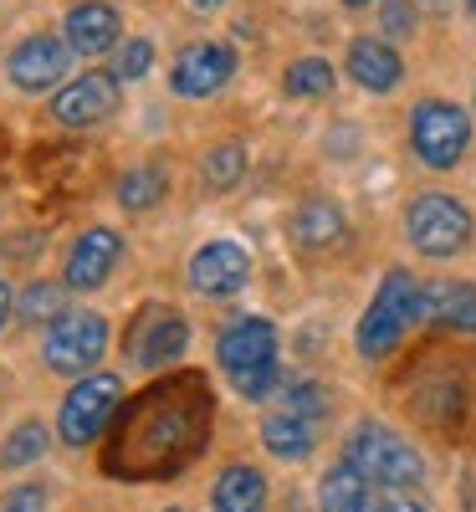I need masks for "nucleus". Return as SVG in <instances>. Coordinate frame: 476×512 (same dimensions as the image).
<instances>
[{
  "mask_svg": "<svg viewBox=\"0 0 476 512\" xmlns=\"http://www.w3.org/2000/svg\"><path fill=\"white\" fill-rule=\"evenodd\" d=\"M205 436H210V390L200 374H180L144 390L134 405H123L103 466L128 482L169 477L185 461H195Z\"/></svg>",
  "mask_w": 476,
  "mask_h": 512,
  "instance_id": "nucleus-1",
  "label": "nucleus"
},
{
  "mask_svg": "<svg viewBox=\"0 0 476 512\" xmlns=\"http://www.w3.org/2000/svg\"><path fill=\"white\" fill-rule=\"evenodd\" d=\"M349 466L364 482L379 487H415L420 482V456L384 425H359L349 436Z\"/></svg>",
  "mask_w": 476,
  "mask_h": 512,
  "instance_id": "nucleus-2",
  "label": "nucleus"
},
{
  "mask_svg": "<svg viewBox=\"0 0 476 512\" xmlns=\"http://www.w3.org/2000/svg\"><path fill=\"white\" fill-rule=\"evenodd\" d=\"M410 144L430 169H451L471 144V118L456 103H420L410 113Z\"/></svg>",
  "mask_w": 476,
  "mask_h": 512,
  "instance_id": "nucleus-3",
  "label": "nucleus"
},
{
  "mask_svg": "<svg viewBox=\"0 0 476 512\" xmlns=\"http://www.w3.org/2000/svg\"><path fill=\"white\" fill-rule=\"evenodd\" d=\"M405 231L425 256H451V251L466 246L471 216H466V205L456 195H420L410 205V216H405Z\"/></svg>",
  "mask_w": 476,
  "mask_h": 512,
  "instance_id": "nucleus-4",
  "label": "nucleus"
},
{
  "mask_svg": "<svg viewBox=\"0 0 476 512\" xmlns=\"http://www.w3.org/2000/svg\"><path fill=\"white\" fill-rule=\"evenodd\" d=\"M118 400H123V384H118L113 374L82 379L77 390L62 400V441H67V446H88L103 425L118 415Z\"/></svg>",
  "mask_w": 476,
  "mask_h": 512,
  "instance_id": "nucleus-5",
  "label": "nucleus"
},
{
  "mask_svg": "<svg viewBox=\"0 0 476 512\" xmlns=\"http://www.w3.org/2000/svg\"><path fill=\"white\" fill-rule=\"evenodd\" d=\"M108 344V323L98 313H62L47 333V364L57 374H82L88 364H98Z\"/></svg>",
  "mask_w": 476,
  "mask_h": 512,
  "instance_id": "nucleus-6",
  "label": "nucleus"
},
{
  "mask_svg": "<svg viewBox=\"0 0 476 512\" xmlns=\"http://www.w3.org/2000/svg\"><path fill=\"white\" fill-rule=\"evenodd\" d=\"M236 72V57L226 41H195V47H185L175 57V72H169V82H175L180 98H210L226 88V77Z\"/></svg>",
  "mask_w": 476,
  "mask_h": 512,
  "instance_id": "nucleus-7",
  "label": "nucleus"
},
{
  "mask_svg": "<svg viewBox=\"0 0 476 512\" xmlns=\"http://www.w3.org/2000/svg\"><path fill=\"white\" fill-rule=\"evenodd\" d=\"M118 108V77L113 72H82L77 82H67V88L57 93V118L67 128H93L103 118H113Z\"/></svg>",
  "mask_w": 476,
  "mask_h": 512,
  "instance_id": "nucleus-8",
  "label": "nucleus"
},
{
  "mask_svg": "<svg viewBox=\"0 0 476 512\" xmlns=\"http://www.w3.org/2000/svg\"><path fill=\"white\" fill-rule=\"evenodd\" d=\"M67 77V47L57 36H31L11 52V82L26 93H47Z\"/></svg>",
  "mask_w": 476,
  "mask_h": 512,
  "instance_id": "nucleus-9",
  "label": "nucleus"
},
{
  "mask_svg": "<svg viewBox=\"0 0 476 512\" xmlns=\"http://www.w3.org/2000/svg\"><path fill=\"white\" fill-rule=\"evenodd\" d=\"M246 277H251V262H246V251L236 241H210L190 262V282L210 297H226V292L246 287Z\"/></svg>",
  "mask_w": 476,
  "mask_h": 512,
  "instance_id": "nucleus-10",
  "label": "nucleus"
},
{
  "mask_svg": "<svg viewBox=\"0 0 476 512\" xmlns=\"http://www.w3.org/2000/svg\"><path fill=\"white\" fill-rule=\"evenodd\" d=\"M118 262V236L108 226H93V231H82L67 251V287L77 292H88V287H103L108 272Z\"/></svg>",
  "mask_w": 476,
  "mask_h": 512,
  "instance_id": "nucleus-11",
  "label": "nucleus"
},
{
  "mask_svg": "<svg viewBox=\"0 0 476 512\" xmlns=\"http://www.w3.org/2000/svg\"><path fill=\"white\" fill-rule=\"evenodd\" d=\"M118 36H123V21H118L113 6H103V0H82V6L67 11V41H72V52H82V57L113 52Z\"/></svg>",
  "mask_w": 476,
  "mask_h": 512,
  "instance_id": "nucleus-12",
  "label": "nucleus"
},
{
  "mask_svg": "<svg viewBox=\"0 0 476 512\" xmlns=\"http://www.w3.org/2000/svg\"><path fill=\"white\" fill-rule=\"evenodd\" d=\"M215 354H221V364H226L231 374H241V369H251V364H272V354H277V328H272L267 318H241V323H231V328L221 333Z\"/></svg>",
  "mask_w": 476,
  "mask_h": 512,
  "instance_id": "nucleus-13",
  "label": "nucleus"
},
{
  "mask_svg": "<svg viewBox=\"0 0 476 512\" xmlns=\"http://www.w3.org/2000/svg\"><path fill=\"white\" fill-rule=\"evenodd\" d=\"M185 318L180 313H154L149 323H139L134 328V359L139 364H149V369H159V364H175L180 354H185Z\"/></svg>",
  "mask_w": 476,
  "mask_h": 512,
  "instance_id": "nucleus-14",
  "label": "nucleus"
},
{
  "mask_svg": "<svg viewBox=\"0 0 476 512\" xmlns=\"http://www.w3.org/2000/svg\"><path fill=\"white\" fill-rule=\"evenodd\" d=\"M349 77H359L369 93H389L400 82L395 47H384V41H374V36H359L354 47H349Z\"/></svg>",
  "mask_w": 476,
  "mask_h": 512,
  "instance_id": "nucleus-15",
  "label": "nucleus"
},
{
  "mask_svg": "<svg viewBox=\"0 0 476 512\" xmlns=\"http://www.w3.org/2000/svg\"><path fill=\"white\" fill-rule=\"evenodd\" d=\"M425 318L461 333H476V287L471 282H436L425 287Z\"/></svg>",
  "mask_w": 476,
  "mask_h": 512,
  "instance_id": "nucleus-16",
  "label": "nucleus"
},
{
  "mask_svg": "<svg viewBox=\"0 0 476 512\" xmlns=\"http://www.w3.org/2000/svg\"><path fill=\"white\" fill-rule=\"evenodd\" d=\"M215 512H262L267 507V482L256 466H226L215 477V492H210Z\"/></svg>",
  "mask_w": 476,
  "mask_h": 512,
  "instance_id": "nucleus-17",
  "label": "nucleus"
},
{
  "mask_svg": "<svg viewBox=\"0 0 476 512\" xmlns=\"http://www.w3.org/2000/svg\"><path fill=\"white\" fill-rule=\"evenodd\" d=\"M292 236L308 246V251H323L333 241H343V216H338V205L333 200H308L292 216Z\"/></svg>",
  "mask_w": 476,
  "mask_h": 512,
  "instance_id": "nucleus-18",
  "label": "nucleus"
},
{
  "mask_svg": "<svg viewBox=\"0 0 476 512\" xmlns=\"http://www.w3.org/2000/svg\"><path fill=\"white\" fill-rule=\"evenodd\" d=\"M318 502H323V512H364L374 497H369V482L354 472L349 461H343V466H333V472L323 477Z\"/></svg>",
  "mask_w": 476,
  "mask_h": 512,
  "instance_id": "nucleus-19",
  "label": "nucleus"
},
{
  "mask_svg": "<svg viewBox=\"0 0 476 512\" xmlns=\"http://www.w3.org/2000/svg\"><path fill=\"white\" fill-rule=\"evenodd\" d=\"M262 441H267V451L272 456H287V461H297V456H308L313 451V420H297V415H272L267 425H262Z\"/></svg>",
  "mask_w": 476,
  "mask_h": 512,
  "instance_id": "nucleus-20",
  "label": "nucleus"
},
{
  "mask_svg": "<svg viewBox=\"0 0 476 512\" xmlns=\"http://www.w3.org/2000/svg\"><path fill=\"white\" fill-rule=\"evenodd\" d=\"M400 333H405V318L389 313L384 303H374V308L364 313V323H359V349H364L369 359H384L389 349L400 344Z\"/></svg>",
  "mask_w": 476,
  "mask_h": 512,
  "instance_id": "nucleus-21",
  "label": "nucleus"
},
{
  "mask_svg": "<svg viewBox=\"0 0 476 512\" xmlns=\"http://www.w3.org/2000/svg\"><path fill=\"white\" fill-rule=\"evenodd\" d=\"M118 200H123L128 210H149L154 200H164V169H159V164L128 169V175L118 180Z\"/></svg>",
  "mask_w": 476,
  "mask_h": 512,
  "instance_id": "nucleus-22",
  "label": "nucleus"
},
{
  "mask_svg": "<svg viewBox=\"0 0 476 512\" xmlns=\"http://www.w3.org/2000/svg\"><path fill=\"white\" fill-rule=\"evenodd\" d=\"M200 175L210 190H231L241 175H246V149L241 144H221V149H210L205 164H200Z\"/></svg>",
  "mask_w": 476,
  "mask_h": 512,
  "instance_id": "nucleus-23",
  "label": "nucleus"
},
{
  "mask_svg": "<svg viewBox=\"0 0 476 512\" xmlns=\"http://www.w3.org/2000/svg\"><path fill=\"white\" fill-rule=\"evenodd\" d=\"M328 88H333V67H328V62L308 57V62H292V67H287V93H292V98H318V93H328Z\"/></svg>",
  "mask_w": 476,
  "mask_h": 512,
  "instance_id": "nucleus-24",
  "label": "nucleus"
},
{
  "mask_svg": "<svg viewBox=\"0 0 476 512\" xmlns=\"http://www.w3.org/2000/svg\"><path fill=\"white\" fill-rule=\"evenodd\" d=\"M41 451H47V425H41V420H26V425H16V431H11V441H6V451H0V461H6V466H26V461H36Z\"/></svg>",
  "mask_w": 476,
  "mask_h": 512,
  "instance_id": "nucleus-25",
  "label": "nucleus"
},
{
  "mask_svg": "<svg viewBox=\"0 0 476 512\" xmlns=\"http://www.w3.org/2000/svg\"><path fill=\"white\" fill-rule=\"evenodd\" d=\"M21 313H26L31 323H57V318H62V287H52V282H31L26 297H21Z\"/></svg>",
  "mask_w": 476,
  "mask_h": 512,
  "instance_id": "nucleus-26",
  "label": "nucleus"
},
{
  "mask_svg": "<svg viewBox=\"0 0 476 512\" xmlns=\"http://www.w3.org/2000/svg\"><path fill=\"white\" fill-rule=\"evenodd\" d=\"M149 62H154V47H149L144 36H128L123 47H118L113 77H123V82H134V77H144V72H149Z\"/></svg>",
  "mask_w": 476,
  "mask_h": 512,
  "instance_id": "nucleus-27",
  "label": "nucleus"
},
{
  "mask_svg": "<svg viewBox=\"0 0 476 512\" xmlns=\"http://www.w3.org/2000/svg\"><path fill=\"white\" fill-rule=\"evenodd\" d=\"M231 384L246 395V400H262L272 384H277V359L272 364H251V369H241V374H231Z\"/></svg>",
  "mask_w": 476,
  "mask_h": 512,
  "instance_id": "nucleus-28",
  "label": "nucleus"
},
{
  "mask_svg": "<svg viewBox=\"0 0 476 512\" xmlns=\"http://www.w3.org/2000/svg\"><path fill=\"white\" fill-rule=\"evenodd\" d=\"M323 405H328V395L318 390V384H292L287 390V415H297V420H318Z\"/></svg>",
  "mask_w": 476,
  "mask_h": 512,
  "instance_id": "nucleus-29",
  "label": "nucleus"
},
{
  "mask_svg": "<svg viewBox=\"0 0 476 512\" xmlns=\"http://www.w3.org/2000/svg\"><path fill=\"white\" fill-rule=\"evenodd\" d=\"M41 507H47V492H41V487H16L0 512H41Z\"/></svg>",
  "mask_w": 476,
  "mask_h": 512,
  "instance_id": "nucleus-30",
  "label": "nucleus"
},
{
  "mask_svg": "<svg viewBox=\"0 0 476 512\" xmlns=\"http://www.w3.org/2000/svg\"><path fill=\"white\" fill-rule=\"evenodd\" d=\"M410 21H415V16H410V0H384V31H389V36H405Z\"/></svg>",
  "mask_w": 476,
  "mask_h": 512,
  "instance_id": "nucleus-31",
  "label": "nucleus"
},
{
  "mask_svg": "<svg viewBox=\"0 0 476 512\" xmlns=\"http://www.w3.org/2000/svg\"><path fill=\"white\" fill-rule=\"evenodd\" d=\"M384 512H425L415 497H384Z\"/></svg>",
  "mask_w": 476,
  "mask_h": 512,
  "instance_id": "nucleus-32",
  "label": "nucleus"
},
{
  "mask_svg": "<svg viewBox=\"0 0 476 512\" xmlns=\"http://www.w3.org/2000/svg\"><path fill=\"white\" fill-rule=\"evenodd\" d=\"M6 313H11V292H6V282H0V323H6Z\"/></svg>",
  "mask_w": 476,
  "mask_h": 512,
  "instance_id": "nucleus-33",
  "label": "nucleus"
},
{
  "mask_svg": "<svg viewBox=\"0 0 476 512\" xmlns=\"http://www.w3.org/2000/svg\"><path fill=\"white\" fill-rule=\"evenodd\" d=\"M195 11H215V6H226V0H190Z\"/></svg>",
  "mask_w": 476,
  "mask_h": 512,
  "instance_id": "nucleus-34",
  "label": "nucleus"
},
{
  "mask_svg": "<svg viewBox=\"0 0 476 512\" xmlns=\"http://www.w3.org/2000/svg\"><path fill=\"white\" fill-rule=\"evenodd\" d=\"M343 6H369V0H343Z\"/></svg>",
  "mask_w": 476,
  "mask_h": 512,
  "instance_id": "nucleus-35",
  "label": "nucleus"
},
{
  "mask_svg": "<svg viewBox=\"0 0 476 512\" xmlns=\"http://www.w3.org/2000/svg\"><path fill=\"white\" fill-rule=\"evenodd\" d=\"M471 11H476V0H471Z\"/></svg>",
  "mask_w": 476,
  "mask_h": 512,
  "instance_id": "nucleus-36",
  "label": "nucleus"
}]
</instances>
